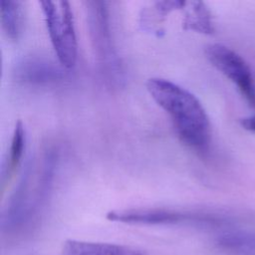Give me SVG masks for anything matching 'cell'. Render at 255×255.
I'll list each match as a JSON object with an SVG mask.
<instances>
[{
    "label": "cell",
    "instance_id": "12",
    "mask_svg": "<svg viewBox=\"0 0 255 255\" xmlns=\"http://www.w3.org/2000/svg\"><path fill=\"white\" fill-rule=\"evenodd\" d=\"M186 5V1L173 0V1H156L153 2L151 7L142 10L140 16L141 26L148 31L153 33H159L160 23L165 19V16L170 12L183 9Z\"/></svg>",
    "mask_w": 255,
    "mask_h": 255
},
{
    "label": "cell",
    "instance_id": "14",
    "mask_svg": "<svg viewBox=\"0 0 255 255\" xmlns=\"http://www.w3.org/2000/svg\"><path fill=\"white\" fill-rule=\"evenodd\" d=\"M241 125L245 129L255 132V115H252V116L242 119Z\"/></svg>",
    "mask_w": 255,
    "mask_h": 255
},
{
    "label": "cell",
    "instance_id": "10",
    "mask_svg": "<svg viewBox=\"0 0 255 255\" xmlns=\"http://www.w3.org/2000/svg\"><path fill=\"white\" fill-rule=\"evenodd\" d=\"M0 15L2 28L6 36L12 40H17L24 28V3L17 0H2L0 3Z\"/></svg>",
    "mask_w": 255,
    "mask_h": 255
},
{
    "label": "cell",
    "instance_id": "1",
    "mask_svg": "<svg viewBox=\"0 0 255 255\" xmlns=\"http://www.w3.org/2000/svg\"><path fill=\"white\" fill-rule=\"evenodd\" d=\"M145 87L153 101L169 116L180 140L197 152H206L211 127L200 101L185 88L166 79L150 78Z\"/></svg>",
    "mask_w": 255,
    "mask_h": 255
},
{
    "label": "cell",
    "instance_id": "6",
    "mask_svg": "<svg viewBox=\"0 0 255 255\" xmlns=\"http://www.w3.org/2000/svg\"><path fill=\"white\" fill-rule=\"evenodd\" d=\"M13 75L16 81L27 85H50L60 81L62 69L45 56L30 54L20 58L14 65Z\"/></svg>",
    "mask_w": 255,
    "mask_h": 255
},
{
    "label": "cell",
    "instance_id": "13",
    "mask_svg": "<svg viewBox=\"0 0 255 255\" xmlns=\"http://www.w3.org/2000/svg\"><path fill=\"white\" fill-rule=\"evenodd\" d=\"M218 244L229 251L238 253H255V234L236 232L227 233L218 239Z\"/></svg>",
    "mask_w": 255,
    "mask_h": 255
},
{
    "label": "cell",
    "instance_id": "9",
    "mask_svg": "<svg viewBox=\"0 0 255 255\" xmlns=\"http://www.w3.org/2000/svg\"><path fill=\"white\" fill-rule=\"evenodd\" d=\"M25 144H26L25 127L21 121H18L15 125L8 155L1 171L2 190H4L7 183L10 182L18 166L20 165L23 157L24 149H25Z\"/></svg>",
    "mask_w": 255,
    "mask_h": 255
},
{
    "label": "cell",
    "instance_id": "3",
    "mask_svg": "<svg viewBox=\"0 0 255 255\" xmlns=\"http://www.w3.org/2000/svg\"><path fill=\"white\" fill-rule=\"evenodd\" d=\"M86 10L91 41L99 67L108 82L119 86L124 81V71L112 38L107 2L88 1Z\"/></svg>",
    "mask_w": 255,
    "mask_h": 255
},
{
    "label": "cell",
    "instance_id": "11",
    "mask_svg": "<svg viewBox=\"0 0 255 255\" xmlns=\"http://www.w3.org/2000/svg\"><path fill=\"white\" fill-rule=\"evenodd\" d=\"M185 14L182 20L184 30H192L203 34H212L214 26L211 13L202 1L186 2Z\"/></svg>",
    "mask_w": 255,
    "mask_h": 255
},
{
    "label": "cell",
    "instance_id": "8",
    "mask_svg": "<svg viewBox=\"0 0 255 255\" xmlns=\"http://www.w3.org/2000/svg\"><path fill=\"white\" fill-rule=\"evenodd\" d=\"M65 255H146L145 252L125 245L67 240L64 245Z\"/></svg>",
    "mask_w": 255,
    "mask_h": 255
},
{
    "label": "cell",
    "instance_id": "2",
    "mask_svg": "<svg viewBox=\"0 0 255 255\" xmlns=\"http://www.w3.org/2000/svg\"><path fill=\"white\" fill-rule=\"evenodd\" d=\"M57 155L47 150L41 161L32 160L11 195L2 216V227L8 231L29 225L39 214L52 185Z\"/></svg>",
    "mask_w": 255,
    "mask_h": 255
},
{
    "label": "cell",
    "instance_id": "7",
    "mask_svg": "<svg viewBox=\"0 0 255 255\" xmlns=\"http://www.w3.org/2000/svg\"><path fill=\"white\" fill-rule=\"evenodd\" d=\"M111 221L129 224H174L199 217L194 214L161 208H144L128 210H113L107 214Z\"/></svg>",
    "mask_w": 255,
    "mask_h": 255
},
{
    "label": "cell",
    "instance_id": "5",
    "mask_svg": "<svg viewBox=\"0 0 255 255\" xmlns=\"http://www.w3.org/2000/svg\"><path fill=\"white\" fill-rule=\"evenodd\" d=\"M205 55L211 65L228 78L246 101L255 107V82L244 59L229 47L218 43L208 45Z\"/></svg>",
    "mask_w": 255,
    "mask_h": 255
},
{
    "label": "cell",
    "instance_id": "4",
    "mask_svg": "<svg viewBox=\"0 0 255 255\" xmlns=\"http://www.w3.org/2000/svg\"><path fill=\"white\" fill-rule=\"evenodd\" d=\"M39 4L60 65L65 69L74 68L78 57V42L70 3L46 0Z\"/></svg>",
    "mask_w": 255,
    "mask_h": 255
}]
</instances>
